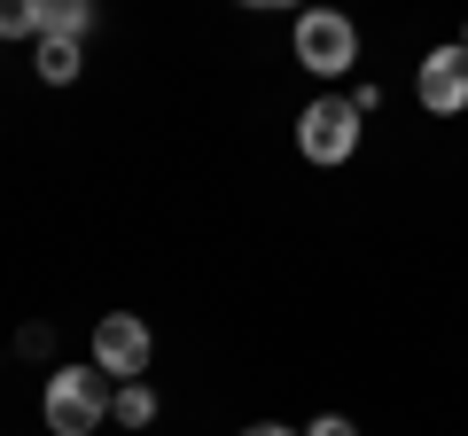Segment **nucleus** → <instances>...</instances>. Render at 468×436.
Returning a JSON list of instances; mask_svg holds the SVG:
<instances>
[{"mask_svg":"<svg viewBox=\"0 0 468 436\" xmlns=\"http://www.w3.org/2000/svg\"><path fill=\"white\" fill-rule=\"evenodd\" d=\"M110 382H117V374H101V367H55L48 374V398H39V405H48V429L55 436H86L117 405Z\"/></svg>","mask_w":468,"mask_h":436,"instance_id":"f257e3e1","label":"nucleus"},{"mask_svg":"<svg viewBox=\"0 0 468 436\" xmlns=\"http://www.w3.org/2000/svg\"><path fill=\"white\" fill-rule=\"evenodd\" d=\"M297 149L313 156V164H344V156L359 149V101H344V94H320L313 109L297 118Z\"/></svg>","mask_w":468,"mask_h":436,"instance_id":"f03ea898","label":"nucleus"},{"mask_svg":"<svg viewBox=\"0 0 468 436\" xmlns=\"http://www.w3.org/2000/svg\"><path fill=\"white\" fill-rule=\"evenodd\" d=\"M297 63L320 70V78L351 70V63H359V32H351V16H335V8H304V16H297Z\"/></svg>","mask_w":468,"mask_h":436,"instance_id":"7ed1b4c3","label":"nucleus"},{"mask_svg":"<svg viewBox=\"0 0 468 436\" xmlns=\"http://www.w3.org/2000/svg\"><path fill=\"white\" fill-rule=\"evenodd\" d=\"M94 367L117 374V382H133V374L149 367V327H141L133 312H110V319L94 327Z\"/></svg>","mask_w":468,"mask_h":436,"instance_id":"20e7f679","label":"nucleus"},{"mask_svg":"<svg viewBox=\"0 0 468 436\" xmlns=\"http://www.w3.org/2000/svg\"><path fill=\"white\" fill-rule=\"evenodd\" d=\"M421 109H437V118H461L468 109V47H437L421 55Z\"/></svg>","mask_w":468,"mask_h":436,"instance_id":"39448f33","label":"nucleus"},{"mask_svg":"<svg viewBox=\"0 0 468 436\" xmlns=\"http://www.w3.org/2000/svg\"><path fill=\"white\" fill-rule=\"evenodd\" d=\"M39 16H48V32H39V39H86L94 0H39Z\"/></svg>","mask_w":468,"mask_h":436,"instance_id":"423d86ee","label":"nucleus"},{"mask_svg":"<svg viewBox=\"0 0 468 436\" xmlns=\"http://www.w3.org/2000/svg\"><path fill=\"white\" fill-rule=\"evenodd\" d=\"M79 70H86L79 39H39V78H48V86H70Z\"/></svg>","mask_w":468,"mask_h":436,"instance_id":"0eeeda50","label":"nucleus"},{"mask_svg":"<svg viewBox=\"0 0 468 436\" xmlns=\"http://www.w3.org/2000/svg\"><path fill=\"white\" fill-rule=\"evenodd\" d=\"M125 429H149L156 420V398H149V382H117V405H110Z\"/></svg>","mask_w":468,"mask_h":436,"instance_id":"6e6552de","label":"nucleus"},{"mask_svg":"<svg viewBox=\"0 0 468 436\" xmlns=\"http://www.w3.org/2000/svg\"><path fill=\"white\" fill-rule=\"evenodd\" d=\"M0 32H8V39H39V32H48L39 0H0Z\"/></svg>","mask_w":468,"mask_h":436,"instance_id":"1a4fd4ad","label":"nucleus"},{"mask_svg":"<svg viewBox=\"0 0 468 436\" xmlns=\"http://www.w3.org/2000/svg\"><path fill=\"white\" fill-rule=\"evenodd\" d=\"M304 436H359V429H351L344 413H320V420H313V429H304Z\"/></svg>","mask_w":468,"mask_h":436,"instance_id":"9d476101","label":"nucleus"},{"mask_svg":"<svg viewBox=\"0 0 468 436\" xmlns=\"http://www.w3.org/2000/svg\"><path fill=\"white\" fill-rule=\"evenodd\" d=\"M242 436H297V429H282V420H258V429H242Z\"/></svg>","mask_w":468,"mask_h":436,"instance_id":"9b49d317","label":"nucleus"},{"mask_svg":"<svg viewBox=\"0 0 468 436\" xmlns=\"http://www.w3.org/2000/svg\"><path fill=\"white\" fill-rule=\"evenodd\" d=\"M242 8H289V0H242Z\"/></svg>","mask_w":468,"mask_h":436,"instance_id":"f8f14e48","label":"nucleus"},{"mask_svg":"<svg viewBox=\"0 0 468 436\" xmlns=\"http://www.w3.org/2000/svg\"><path fill=\"white\" fill-rule=\"evenodd\" d=\"M461 47H468V32H461Z\"/></svg>","mask_w":468,"mask_h":436,"instance_id":"ddd939ff","label":"nucleus"}]
</instances>
